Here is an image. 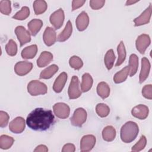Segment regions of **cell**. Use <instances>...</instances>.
<instances>
[{
  "mask_svg": "<svg viewBox=\"0 0 152 152\" xmlns=\"http://www.w3.org/2000/svg\"><path fill=\"white\" fill-rule=\"evenodd\" d=\"M26 123L23 118L18 116L10 122L9 129L15 134H20L25 129Z\"/></svg>",
  "mask_w": 152,
  "mask_h": 152,
  "instance_id": "obj_11",
  "label": "cell"
},
{
  "mask_svg": "<svg viewBox=\"0 0 152 152\" xmlns=\"http://www.w3.org/2000/svg\"><path fill=\"white\" fill-rule=\"evenodd\" d=\"M138 1H131V0H128L126 2V5H131L133 4H135Z\"/></svg>",
  "mask_w": 152,
  "mask_h": 152,
  "instance_id": "obj_45",
  "label": "cell"
},
{
  "mask_svg": "<svg viewBox=\"0 0 152 152\" xmlns=\"http://www.w3.org/2000/svg\"><path fill=\"white\" fill-rule=\"evenodd\" d=\"M148 107L144 104H138L134 107L131 110L133 116L139 119H145L148 115Z\"/></svg>",
  "mask_w": 152,
  "mask_h": 152,
  "instance_id": "obj_14",
  "label": "cell"
},
{
  "mask_svg": "<svg viewBox=\"0 0 152 152\" xmlns=\"http://www.w3.org/2000/svg\"><path fill=\"white\" fill-rule=\"evenodd\" d=\"M96 138L93 135H86L83 136L80 141V150L87 152L91 150L94 147Z\"/></svg>",
  "mask_w": 152,
  "mask_h": 152,
  "instance_id": "obj_7",
  "label": "cell"
},
{
  "mask_svg": "<svg viewBox=\"0 0 152 152\" xmlns=\"http://www.w3.org/2000/svg\"><path fill=\"white\" fill-rule=\"evenodd\" d=\"M43 26V21L39 19H33L27 24L28 30L31 34L35 36L41 29Z\"/></svg>",
  "mask_w": 152,
  "mask_h": 152,
  "instance_id": "obj_20",
  "label": "cell"
},
{
  "mask_svg": "<svg viewBox=\"0 0 152 152\" xmlns=\"http://www.w3.org/2000/svg\"><path fill=\"white\" fill-rule=\"evenodd\" d=\"M147 144V139L144 135H141L139 141L132 146L131 150L133 151H140L143 150Z\"/></svg>",
  "mask_w": 152,
  "mask_h": 152,
  "instance_id": "obj_38",
  "label": "cell"
},
{
  "mask_svg": "<svg viewBox=\"0 0 152 152\" xmlns=\"http://www.w3.org/2000/svg\"><path fill=\"white\" fill-rule=\"evenodd\" d=\"M93 78L88 73H85L82 76L81 89L83 92H87L90 90L93 86Z\"/></svg>",
  "mask_w": 152,
  "mask_h": 152,
  "instance_id": "obj_23",
  "label": "cell"
},
{
  "mask_svg": "<svg viewBox=\"0 0 152 152\" xmlns=\"http://www.w3.org/2000/svg\"><path fill=\"white\" fill-rule=\"evenodd\" d=\"M65 15L62 9L59 8L53 12L50 16V22L55 29L60 28L64 21Z\"/></svg>",
  "mask_w": 152,
  "mask_h": 152,
  "instance_id": "obj_6",
  "label": "cell"
},
{
  "mask_svg": "<svg viewBox=\"0 0 152 152\" xmlns=\"http://www.w3.org/2000/svg\"><path fill=\"white\" fill-rule=\"evenodd\" d=\"M53 109L55 115L60 119L67 118L69 115L70 108L66 103L62 102L55 103L53 106Z\"/></svg>",
  "mask_w": 152,
  "mask_h": 152,
  "instance_id": "obj_8",
  "label": "cell"
},
{
  "mask_svg": "<svg viewBox=\"0 0 152 152\" xmlns=\"http://www.w3.org/2000/svg\"><path fill=\"white\" fill-rule=\"evenodd\" d=\"M15 33L21 46L31 41V36L29 31H27L23 26H17L15 29Z\"/></svg>",
  "mask_w": 152,
  "mask_h": 152,
  "instance_id": "obj_10",
  "label": "cell"
},
{
  "mask_svg": "<svg viewBox=\"0 0 152 152\" xmlns=\"http://www.w3.org/2000/svg\"><path fill=\"white\" fill-rule=\"evenodd\" d=\"M30 15V10L27 7H23L21 10L18 11L13 17L14 19L17 20H24Z\"/></svg>",
  "mask_w": 152,
  "mask_h": 152,
  "instance_id": "obj_34",
  "label": "cell"
},
{
  "mask_svg": "<svg viewBox=\"0 0 152 152\" xmlns=\"http://www.w3.org/2000/svg\"><path fill=\"white\" fill-rule=\"evenodd\" d=\"M33 66V64L31 62L20 61L15 65L14 71L17 75L23 76L27 74L32 69Z\"/></svg>",
  "mask_w": 152,
  "mask_h": 152,
  "instance_id": "obj_13",
  "label": "cell"
},
{
  "mask_svg": "<svg viewBox=\"0 0 152 152\" xmlns=\"http://www.w3.org/2000/svg\"><path fill=\"white\" fill-rule=\"evenodd\" d=\"M75 150V145L73 144L68 143L64 145L62 151V152H74Z\"/></svg>",
  "mask_w": 152,
  "mask_h": 152,
  "instance_id": "obj_42",
  "label": "cell"
},
{
  "mask_svg": "<svg viewBox=\"0 0 152 152\" xmlns=\"http://www.w3.org/2000/svg\"><path fill=\"white\" fill-rule=\"evenodd\" d=\"M96 112L101 118L106 117L110 112L109 107L104 103H99L96 106Z\"/></svg>",
  "mask_w": 152,
  "mask_h": 152,
  "instance_id": "obj_33",
  "label": "cell"
},
{
  "mask_svg": "<svg viewBox=\"0 0 152 152\" xmlns=\"http://www.w3.org/2000/svg\"><path fill=\"white\" fill-rule=\"evenodd\" d=\"M10 119V116L8 114L4 112V111H1L0 112V126L1 128L5 127L8 123Z\"/></svg>",
  "mask_w": 152,
  "mask_h": 152,
  "instance_id": "obj_40",
  "label": "cell"
},
{
  "mask_svg": "<svg viewBox=\"0 0 152 152\" xmlns=\"http://www.w3.org/2000/svg\"><path fill=\"white\" fill-rule=\"evenodd\" d=\"M72 32V26L71 22L69 20L66 23V24L64 30L58 36L57 40L61 42L66 41L71 36Z\"/></svg>",
  "mask_w": 152,
  "mask_h": 152,
  "instance_id": "obj_21",
  "label": "cell"
},
{
  "mask_svg": "<svg viewBox=\"0 0 152 152\" xmlns=\"http://www.w3.org/2000/svg\"><path fill=\"white\" fill-rule=\"evenodd\" d=\"M48 151V149L47 148V147L45 145L41 144L38 145L37 147H36V148L34 150V151L35 152H46Z\"/></svg>",
  "mask_w": 152,
  "mask_h": 152,
  "instance_id": "obj_44",
  "label": "cell"
},
{
  "mask_svg": "<svg viewBox=\"0 0 152 152\" xmlns=\"http://www.w3.org/2000/svg\"><path fill=\"white\" fill-rule=\"evenodd\" d=\"M151 43L150 37L148 34H142L140 35L135 42V46L137 50L141 54H144L145 50Z\"/></svg>",
  "mask_w": 152,
  "mask_h": 152,
  "instance_id": "obj_9",
  "label": "cell"
},
{
  "mask_svg": "<svg viewBox=\"0 0 152 152\" xmlns=\"http://www.w3.org/2000/svg\"><path fill=\"white\" fill-rule=\"evenodd\" d=\"M69 64L72 68L80 69L83 65V62L80 58L77 56H72L69 60Z\"/></svg>",
  "mask_w": 152,
  "mask_h": 152,
  "instance_id": "obj_37",
  "label": "cell"
},
{
  "mask_svg": "<svg viewBox=\"0 0 152 152\" xmlns=\"http://www.w3.org/2000/svg\"><path fill=\"white\" fill-rule=\"evenodd\" d=\"M116 130L112 126H107L104 128L102 131V138L103 139L107 142L112 141L116 137Z\"/></svg>",
  "mask_w": 152,
  "mask_h": 152,
  "instance_id": "obj_22",
  "label": "cell"
},
{
  "mask_svg": "<svg viewBox=\"0 0 152 152\" xmlns=\"http://www.w3.org/2000/svg\"><path fill=\"white\" fill-rule=\"evenodd\" d=\"M87 119V112L82 107L77 109L72 116L70 119L71 124L75 126H81L86 121Z\"/></svg>",
  "mask_w": 152,
  "mask_h": 152,
  "instance_id": "obj_4",
  "label": "cell"
},
{
  "mask_svg": "<svg viewBox=\"0 0 152 152\" xmlns=\"http://www.w3.org/2000/svg\"><path fill=\"white\" fill-rule=\"evenodd\" d=\"M58 70V65L53 64L43 70L40 74V79H49Z\"/></svg>",
  "mask_w": 152,
  "mask_h": 152,
  "instance_id": "obj_28",
  "label": "cell"
},
{
  "mask_svg": "<svg viewBox=\"0 0 152 152\" xmlns=\"http://www.w3.org/2000/svg\"><path fill=\"white\" fill-rule=\"evenodd\" d=\"M76 27L79 31H84L86 30L89 24V17L87 12L85 11L81 12L77 17Z\"/></svg>",
  "mask_w": 152,
  "mask_h": 152,
  "instance_id": "obj_17",
  "label": "cell"
},
{
  "mask_svg": "<svg viewBox=\"0 0 152 152\" xmlns=\"http://www.w3.org/2000/svg\"><path fill=\"white\" fill-rule=\"evenodd\" d=\"M43 39L46 46L53 45L56 40V34L55 30L50 27H47L43 33Z\"/></svg>",
  "mask_w": 152,
  "mask_h": 152,
  "instance_id": "obj_15",
  "label": "cell"
},
{
  "mask_svg": "<svg viewBox=\"0 0 152 152\" xmlns=\"http://www.w3.org/2000/svg\"><path fill=\"white\" fill-rule=\"evenodd\" d=\"M90 6L93 10H97L103 7L105 3L104 0H91L89 2Z\"/></svg>",
  "mask_w": 152,
  "mask_h": 152,
  "instance_id": "obj_41",
  "label": "cell"
},
{
  "mask_svg": "<svg viewBox=\"0 0 152 152\" xmlns=\"http://www.w3.org/2000/svg\"><path fill=\"white\" fill-rule=\"evenodd\" d=\"M47 4L43 0H36L33 2V9L35 14L39 15L46 11Z\"/></svg>",
  "mask_w": 152,
  "mask_h": 152,
  "instance_id": "obj_31",
  "label": "cell"
},
{
  "mask_svg": "<svg viewBox=\"0 0 152 152\" xmlns=\"http://www.w3.org/2000/svg\"><path fill=\"white\" fill-rule=\"evenodd\" d=\"M139 132L138 125L133 121L126 122L121 128V138L125 143H129L133 141Z\"/></svg>",
  "mask_w": 152,
  "mask_h": 152,
  "instance_id": "obj_2",
  "label": "cell"
},
{
  "mask_svg": "<svg viewBox=\"0 0 152 152\" xmlns=\"http://www.w3.org/2000/svg\"><path fill=\"white\" fill-rule=\"evenodd\" d=\"M14 140L12 137L7 135H2L0 137V148L2 150L10 148L13 144Z\"/></svg>",
  "mask_w": 152,
  "mask_h": 152,
  "instance_id": "obj_32",
  "label": "cell"
},
{
  "mask_svg": "<svg viewBox=\"0 0 152 152\" xmlns=\"http://www.w3.org/2000/svg\"><path fill=\"white\" fill-rule=\"evenodd\" d=\"M37 52V46L36 45H32L26 47L21 52V56L23 59H28L33 58Z\"/></svg>",
  "mask_w": 152,
  "mask_h": 152,
  "instance_id": "obj_24",
  "label": "cell"
},
{
  "mask_svg": "<svg viewBox=\"0 0 152 152\" xmlns=\"http://www.w3.org/2000/svg\"><path fill=\"white\" fill-rule=\"evenodd\" d=\"M115 55L113 49H109L107 51L104 58V64L107 69L110 70L113 66L114 62L115 60Z\"/></svg>",
  "mask_w": 152,
  "mask_h": 152,
  "instance_id": "obj_30",
  "label": "cell"
},
{
  "mask_svg": "<svg viewBox=\"0 0 152 152\" xmlns=\"http://www.w3.org/2000/svg\"><path fill=\"white\" fill-rule=\"evenodd\" d=\"M67 80V74L65 72L61 73L56 78L53 85V90L56 93H60L64 88Z\"/></svg>",
  "mask_w": 152,
  "mask_h": 152,
  "instance_id": "obj_18",
  "label": "cell"
},
{
  "mask_svg": "<svg viewBox=\"0 0 152 152\" xmlns=\"http://www.w3.org/2000/svg\"><path fill=\"white\" fill-rule=\"evenodd\" d=\"M5 50L8 55L11 56H15L17 52V45L16 43L12 39H10L5 46Z\"/></svg>",
  "mask_w": 152,
  "mask_h": 152,
  "instance_id": "obj_35",
  "label": "cell"
},
{
  "mask_svg": "<svg viewBox=\"0 0 152 152\" xmlns=\"http://www.w3.org/2000/svg\"><path fill=\"white\" fill-rule=\"evenodd\" d=\"M142 96L149 100L152 99V86L151 84L145 85L142 89Z\"/></svg>",
  "mask_w": 152,
  "mask_h": 152,
  "instance_id": "obj_39",
  "label": "cell"
},
{
  "mask_svg": "<svg viewBox=\"0 0 152 152\" xmlns=\"http://www.w3.org/2000/svg\"><path fill=\"white\" fill-rule=\"evenodd\" d=\"M54 119V115L50 110L36 108L27 116L26 124L31 129L46 131L53 125Z\"/></svg>",
  "mask_w": 152,
  "mask_h": 152,
  "instance_id": "obj_1",
  "label": "cell"
},
{
  "mask_svg": "<svg viewBox=\"0 0 152 152\" xmlns=\"http://www.w3.org/2000/svg\"><path fill=\"white\" fill-rule=\"evenodd\" d=\"M27 91L30 95L36 96L46 94L48 88L43 83L38 80H32L27 85Z\"/></svg>",
  "mask_w": 152,
  "mask_h": 152,
  "instance_id": "obj_3",
  "label": "cell"
},
{
  "mask_svg": "<svg viewBox=\"0 0 152 152\" xmlns=\"http://www.w3.org/2000/svg\"><path fill=\"white\" fill-rule=\"evenodd\" d=\"M151 4L147 8H146L140 16L135 18L134 20V22L135 26H140L144 24H146L150 22V20L151 15Z\"/></svg>",
  "mask_w": 152,
  "mask_h": 152,
  "instance_id": "obj_12",
  "label": "cell"
},
{
  "mask_svg": "<svg viewBox=\"0 0 152 152\" xmlns=\"http://www.w3.org/2000/svg\"><path fill=\"white\" fill-rule=\"evenodd\" d=\"M53 60V55L48 51L41 53L37 60V65L39 67L42 68L47 66Z\"/></svg>",
  "mask_w": 152,
  "mask_h": 152,
  "instance_id": "obj_19",
  "label": "cell"
},
{
  "mask_svg": "<svg viewBox=\"0 0 152 152\" xmlns=\"http://www.w3.org/2000/svg\"><path fill=\"white\" fill-rule=\"evenodd\" d=\"M150 62L149 60L143 57L141 59V69L139 75V81L140 83H143L148 77L150 70Z\"/></svg>",
  "mask_w": 152,
  "mask_h": 152,
  "instance_id": "obj_16",
  "label": "cell"
},
{
  "mask_svg": "<svg viewBox=\"0 0 152 152\" xmlns=\"http://www.w3.org/2000/svg\"><path fill=\"white\" fill-rule=\"evenodd\" d=\"M129 69L130 77L134 76L138 69V58L135 54H131L129 59Z\"/></svg>",
  "mask_w": 152,
  "mask_h": 152,
  "instance_id": "obj_26",
  "label": "cell"
},
{
  "mask_svg": "<svg viewBox=\"0 0 152 152\" xmlns=\"http://www.w3.org/2000/svg\"><path fill=\"white\" fill-rule=\"evenodd\" d=\"M0 11L4 15H9L11 12V1L8 0H2L0 1Z\"/></svg>",
  "mask_w": 152,
  "mask_h": 152,
  "instance_id": "obj_36",
  "label": "cell"
},
{
  "mask_svg": "<svg viewBox=\"0 0 152 152\" xmlns=\"http://www.w3.org/2000/svg\"><path fill=\"white\" fill-rule=\"evenodd\" d=\"M110 92V89L109 85L105 82H100L97 86V93L98 95L103 99L109 97Z\"/></svg>",
  "mask_w": 152,
  "mask_h": 152,
  "instance_id": "obj_25",
  "label": "cell"
},
{
  "mask_svg": "<svg viewBox=\"0 0 152 152\" xmlns=\"http://www.w3.org/2000/svg\"><path fill=\"white\" fill-rule=\"evenodd\" d=\"M68 93L70 99H77L81 95V91L80 90L79 80L75 75L72 76L71 78V81L68 87Z\"/></svg>",
  "mask_w": 152,
  "mask_h": 152,
  "instance_id": "obj_5",
  "label": "cell"
},
{
  "mask_svg": "<svg viewBox=\"0 0 152 152\" xmlns=\"http://www.w3.org/2000/svg\"><path fill=\"white\" fill-rule=\"evenodd\" d=\"M86 1L84 0H80V1H77V0H74L72 1V10L74 11L78 8H79L80 7H82L83 5L85 3Z\"/></svg>",
  "mask_w": 152,
  "mask_h": 152,
  "instance_id": "obj_43",
  "label": "cell"
},
{
  "mask_svg": "<svg viewBox=\"0 0 152 152\" xmlns=\"http://www.w3.org/2000/svg\"><path fill=\"white\" fill-rule=\"evenodd\" d=\"M129 66H126L122 68L120 71L116 73L113 77V81L116 83H121L126 80L129 74Z\"/></svg>",
  "mask_w": 152,
  "mask_h": 152,
  "instance_id": "obj_27",
  "label": "cell"
},
{
  "mask_svg": "<svg viewBox=\"0 0 152 152\" xmlns=\"http://www.w3.org/2000/svg\"><path fill=\"white\" fill-rule=\"evenodd\" d=\"M117 52L118 55V58L115 65L116 66H119L121 64H122V63L125 61L126 58V49L124 42L122 41H121V42L118 45L117 48Z\"/></svg>",
  "mask_w": 152,
  "mask_h": 152,
  "instance_id": "obj_29",
  "label": "cell"
}]
</instances>
